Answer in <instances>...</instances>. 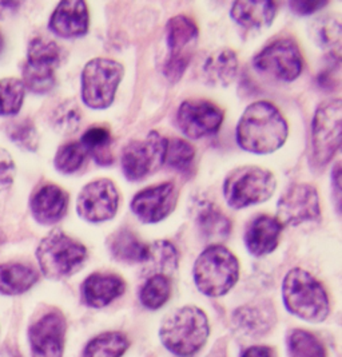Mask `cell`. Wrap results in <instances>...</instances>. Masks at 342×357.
I'll return each mask as SVG.
<instances>
[{
    "label": "cell",
    "instance_id": "6da1fadb",
    "mask_svg": "<svg viewBox=\"0 0 342 357\" xmlns=\"http://www.w3.org/2000/svg\"><path fill=\"white\" fill-rule=\"evenodd\" d=\"M289 126L277 107L266 100L247 106L238 125L237 142L254 154H270L285 145Z\"/></svg>",
    "mask_w": 342,
    "mask_h": 357
},
{
    "label": "cell",
    "instance_id": "7a4b0ae2",
    "mask_svg": "<svg viewBox=\"0 0 342 357\" xmlns=\"http://www.w3.org/2000/svg\"><path fill=\"white\" fill-rule=\"evenodd\" d=\"M286 309L310 323H321L329 314V298L324 287L309 272L294 268L282 284Z\"/></svg>",
    "mask_w": 342,
    "mask_h": 357
},
{
    "label": "cell",
    "instance_id": "3957f363",
    "mask_svg": "<svg viewBox=\"0 0 342 357\" xmlns=\"http://www.w3.org/2000/svg\"><path fill=\"white\" fill-rule=\"evenodd\" d=\"M209 337V321L203 310L183 307L173 312L161 328L163 345L180 357L193 356Z\"/></svg>",
    "mask_w": 342,
    "mask_h": 357
},
{
    "label": "cell",
    "instance_id": "277c9868",
    "mask_svg": "<svg viewBox=\"0 0 342 357\" xmlns=\"http://www.w3.org/2000/svg\"><path fill=\"white\" fill-rule=\"evenodd\" d=\"M238 276V260L224 245L206 248L194 264L196 288L210 297L226 294L235 285Z\"/></svg>",
    "mask_w": 342,
    "mask_h": 357
},
{
    "label": "cell",
    "instance_id": "5b68a950",
    "mask_svg": "<svg viewBox=\"0 0 342 357\" xmlns=\"http://www.w3.org/2000/svg\"><path fill=\"white\" fill-rule=\"evenodd\" d=\"M36 257L45 276L62 280L81 269L87 260V249L61 229H55L40 241Z\"/></svg>",
    "mask_w": 342,
    "mask_h": 357
},
{
    "label": "cell",
    "instance_id": "8992f818",
    "mask_svg": "<svg viewBox=\"0 0 342 357\" xmlns=\"http://www.w3.org/2000/svg\"><path fill=\"white\" fill-rule=\"evenodd\" d=\"M277 181L270 170L258 166H240L224 181V197L233 209H244L270 199Z\"/></svg>",
    "mask_w": 342,
    "mask_h": 357
},
{
    "label": "cell",
    "instance_id": "52a82bcc",
    "mask_svg": "<svg viewBox=\"0 0 342 357\" xmlns=\"http://www.w3.org/2000/svg\"><path fill=\"white\" fill-rule=\"evenodd\" d=\"M123 75V66L114 59H91L81 71V99L84 105L94 110L110 107Z\"/></svg>",
    "mask_w": 342,
    "mask_h": 357
},
{
    "label": "cell",
    "instance_id": "ba28073f",
    "mask_svg": "<svg viewBox=\"0 0 342 357\" xmlns=\"http://www.w3.org/2000/svg\"><path fill=\"white\" fill-rule=\"evenodd\" d=\"M342 103L340 98L322 102L311 123L313 162L324 167L333 160L341 145Z\"/></svg>",
    "mask_w": 342,
    "mask_h": 357
},
{
    "label": "cell",
    "instance_id": "9c48e42d",
    "mask_svg": "<svg viewBox=\"0 0 342 357\" xmlns=\"http://www.w3.org/2000/svg\"><path fill=\"white\" fill-rule=\"evenodd\" d=\"M169 55L163 66L164 77L173 83L180 81L190 65L198 40V27L192 17L177 15L166 24Z\"/></svg>",
    "mask_w": 342,
    "mask_h": 357
},
{
    "label": "cell",
    "instance_id": "30bf717a",
    "mask_svg": "<svg viewBox=\"0 0 342 357\" xmlns=\"http://www.w3.org/2000/svg\"><path fill=\"white\" fill-rule=\"evenodd\" d=\"M61 63L59 46L47 38L38 36L29 46L23 67V84L36 94H46L55 86V70Z\"/></svg>",
    "mask_w": 342,
    "mask_h": 357
},
{
    "label": "cell",
    "instance_id": "8fae6325",
    "mask_svg": "<svg viewBox=\"0 0 342 357\" xmlns=\"http://www.w3.org/2000/svg\"><path fill=\"white\" fill-rule=\"evenodd\" d=\"M166 138L158 131H150L143 139L127 144L121 157L125 177L131 181H142L154 174L164 163Z\"/></svg>",
    "mask_w": 342,
    "mask_h": 357
},
{
    "label": "cell",
    "instance_id": "7c38bea8",
    "mask_svg": "<svg viewBox=\"0 0 342 357\" xmlns=\"http://www.w3.org/2000/svg\"><path fill=\"white\" fill-rule=\"evenodd\" d=\"M254 67L278 81L297 79L304 70L302 54L290 38H279L262 49L253 59Z\"/></svg>",
    "mask_w": 342,
    "mask_h": 357
},
{
    "label": "cell",
    "instance_id": "4fadbf2b",
    "mask_svg": "<svg viewBox=\"0 0 342 357\" xmlns=\"http://www.w3.org/2000/svg\"><path fill=\"white\" fill-rule=\"evenodd\" d=\"M277 213L282 227H298L304 222L318 221L321 206L317 189L310 183H293L279 198Z\"/></svg>",
    "mask_w": 342,
    "mask_h": 357
},
{
    "label": "cell",
    "instance_id": "5bb4252c",
    "mask_svg": "<svg viewBox=\"0 0 342 357\" xmlns=\"http://www.w3.org/2000/svg\"><path fill=\"white\" fill-rule=\"evenodd\" d=\"M119 208V192L114 182L99 178L87 183L79 193L77 211L83 220L98 224L114 218Z\"/></svg>",
    "mask_w": 342,
    "mask_h": 357
},
{
    "label": "cell",
    "instance_id": "9a60e30c",
    "mask_svg": "<svg viewBox=\"0 0 342 357\" xmlns=\"http://www.w3.org/2000/svg\"><path fill=\"white\" fill-rule=\"evenodd\" d=\"M224 116V110L210 100L187 99L178 109L177 123L187 138L199 139L219 130Z\"/></svg>",
    "mask_w": 342,
    "mask_h": 357
},
{
    "label": "cell",
    "instance_id": "2e32d148",
    "mask_svg": "<svg viewBox=\"0 0 342 357\" xmlns=\"http://www.w3.org/2000/svg\"><path fill=\"white\" fill-rule=\"evenodd\" d=\"M178 201L174 182H163L137 193L131 201V211L145 224H157L173 213Z\"/></svg>",
    "mask_w": 342,
    "mask_h": 357
},
{
    "label": "cell",
    "instance_id": "e0dca14e",
    "mask_svg": "<svg viewBox=\"0 0 342 357\" xmlns=\"http://www.w3.org/2000/svg\"><path fill=\"white\" fill-rule=\"evenodd\" d=\"M65 336V316L58 310L45 314L29 331L33 357H62Z\"/></svg>",
    "mask_w": 342,
    "mask_h": 357
},
{
    "label": "cell",
    "instance_id": "ac0fdd59",
    "mask_svg": "<svg viewBox=\"0 0 342 357\" xmlns=\"http://www.w3.org/2000/svg\"><path fill=\"white\" fill-rule=\"evenodd\" d=\"M88 8L81 0L59 3L49 19V30L62 38L83 36L88 31Z\"/></svg>",
    "mask_w": 342,
    "mask_h": 357
},
{
    "label": "cell",
    "instance_id": "d6986e66",
    "mask_svg": "<svg viewBox=\"0 0 342 357\" xmlns=\"http://www.w3.org/2000/svg\"><path fill=\"white\" fill-rule=\"evenodd\" d=\"M282 227L276 217L267 214L257 215L249 222L244 231L247 250L256 257L270 255L277 249Z\"/></svg>",
    "mask_w": 342,
    "mask_h": 357
},
{
    "label": "cell",
    "instance_id": "ffe728a7",
    "mask_svg": "<svg viewBox=\"0 0 342 357\" xmlns=\"http://www.w3.org/2000/svg\"><path fill=\"white\" fill-rule=\"evenodd\" d=\"M31 211L35 220L42 225L59 222L68 208V195L54 183L42 185L31 197Z\"/></svg>",
    "mask_w": 342,
    "mask_h": 357
},
{
    "label": "cell",
    "instance_id": "44dd1931",
    "mask_svg": "<svg viewBox=\"0 0 342 357\" xmlns=\"http://www.w3.org/2000/svg\"><path fill=\"white\" fill-rule=\"evenodd\" d=\"M126 289L123 278L113 273H94L81 284V298L93 308H103Z\"/></svg>",
    "mask_w": 342,
    "mask_h": 357
},
{
    "label": "cell",
    "instance_id": "7402d4cb",
    "mask_svg": "<svg viewBox=\"0 0 342 357\" xmlns=\"http://www.w3.org/2000/svg\"><path fill=\"white\" fill-rule=\"evenodd\" d=\"M194 220L199 234L206 243H222L230 236L231 222L217 204L201 199L194 205Z\"/></svg>",
    "mask_w": 342,
    "mask_h": 357
},
{
    "label": "cell",
    "instance_id": "603a6c76",
    "mask_svg": "<svg viewBox=\"0 0 342 357\" xmlns=\"http://www.w3.org/2000/svg\"><path fill=\"white\" fill-rule=\"evenodd\" d=\"M277 14V3L270 0H241L231 7V17L244 29L269 27Z\"/></svg>",
    "mask_w": 342,
    "mask_h": 357
},
{
    "label": "cell",
    "instance_id": "cb8c5ba5",
    "mask_svg": "<svg viewBox=\"0 0 342 357\" xmlns=\"http://www.w3.org/2000/svg\"><path fill=\"white\" fill-rule=\"evenodd\" d=\"M240 70L237 54L230 49H219L206 59L203 75L206 83L215 87H228L235 81Z\"/></svg>",
    "mask_w": 342,
    "mask_h": 357
},
{
    "label": "cell",
    "instance_id": "d4e9b609",
    "mask_svg": "<svg viewBox=\"0 0 342 357\" xmlns=\"http://www.w3.org/2000/svg\"><path fill=\"white\" fill-rule=\"evenodd\" d=\"M310 36L314 43L324 50L329 58L341 59L342 26L337 15L318 17L310 27Z\"/></svg>",
    "mask_w": 342,
    "mask_h": 357
},
{
    "label": "cell",
    "instance_id": "484cf974",
    "mask_svg": "<svg viewBox=\"0 0 342 357\" xmlns=\"http://www.w3.org/2000/svg\"><path fill=\"white\" fill-rule=\"evenodd\" d=\"M109 248L115 260L126 264H143L146 261L148 245L143 244L127 227H122L111 234Z\"/></svg>",
    "mask_w": 342,
    "mask_h": 357
},
{
    "label": "cell",
    "instance_id": "4316f807",
    "mask_svg": "<svg viewBox=\"0 0 342 357\" xmlns=\"http://www.w3.org/2000/svg\"><path fill=\"white\" fill-rule=\"evenodd\" d=\"M178 257V252L171 243L166 240L155 241L148 245L146 261L143 262V275L167 277L177 271Z\"/></svg>",
    "mask_w": 342,
    "mask_h": 357
},
{
    "label": "cell",
    "instance_id": "83f0119b",
    "mask_svg": "<svg viewBox=\"0 0 342 357\" xmlns=\"http://www.w3.org/2000/svg\"><path fill=\"white\" fill-rule=\"evenodd\" d=\"M39 275L36 271L17 262L0 265V293L15 296L31 289L38 282Z\"/></svg>",
    "mask_w": 342,
    "mask_h": 357
},
{
    "label": "cell",
    "instance_id": "f1b7e54d",
    "mask_svg": "<svg viewBox=\"0 0 342 357\" xmlns=\"http://www.w3.org/2000/svg\"><path fill=\"white\" fill-rule=\"evenodd\" d=\"M81 146L90 154L95 162L107 166L113 163L111 153V132L106 126H91L81 135Z\"/></svg>",
    "mask_w": 342,
    "mask_h": 357
},
{
    "label": "cell",
    "instance_id": "f546056e",
    "mask_svg": "<svg viewBox=\"0 0 342 357\" xmlns=\"http://www.w3.org/2000/svg\"><path fill=\"white\" fill-rule=\"evenodd\" d=\"M129 348V340L125 335L118 332L102 333L90 341L83 357H121Z\"/></svg>",
    "mask_w": 342,
    "mask_h": 357
},
{
    "label": "cell",
    "instance_id": "4dcf8cb0",
    "mask_svg": "<svg viewBox=\"0 0 342 357\" xmlns=\"http://www.w3.org/2000/svg\"><path fill=\"white\" fill-rule=\"evenodd\" d=\"M194 160H196V149L190 142L180 138L166 139L164 163L169 167L180 173H187L192 170Z\"/></svg>",
    "mask_w": 342,
    "mask_h": 357
},
{
    "label": "cell",
    "instance_id": "1f68e13d",
    "mask_svg": "<svg viewBox=\"0 0 342 357\" xmlns=\"http://www.w3.org/2000/svg\"><path fill=\"white\" fill-rule=\"evenodd\" d=\"M235 323L246 331L249 335H263L273 325V313L266 307H244L238 309Z\"/></svg>",
    "mask_w": 342,
    "mask_h": 357
},
{
    "label": "cell",
    "instance_id": "d6a6232c",
    "mask_svg": "<svg viewBox=\"0 0 342 357\" xmlns=\"http://www.w3.org/2000/svg\"><path fill=\"white\" fill-rule=\"evenodd\" d=\"M289 357H326L325 348L314 335L294 329L288 336Z\"/></svg>",
    "mask_w": 342,
    "mask_h": 357
},
{
    "label": "cell",
    "instance_id": "836d02e7",
    "mask_svg": "<svg viewBox=\"0 0 342 357\" xmlns=\"http://www.w3.org/2000/svg\"><path fill=\"white\" fill-rule=\"evenodd\" d=\"M171 294V284L169 277L151 276L141 289V301L148 309L163 307Z\"/></svg>",
    "mask_w": 342,
    "mask_h": 357
},
{
    "label": "cell",
    "instance_id": "e575fe53",
    "mask_svg": "<svg viewBox=\"0 0 342 357\" xmlns=\"http://www.w3.org/2000/svg\"><path fill=\"white\" fill-rule=\"evenodd\" d=\"M26 87L17 78H6L0 81V115H15L19 113L24 100Z\"/></svg>",
    "mask_w": 342,
    "mask_h": 357
},
{
    "label": "cell",
    "instance_id": "d590c367",
    "mask_svg": "<svg viewBox=\"0 0 342 357\" xmlns=\"http://www.w3.org/2000/svg\"><path fill=\"white\" fill-rule=\"evenodd\" d=\"M81 123V107L75 100H65L52 113V126L63 135H70L79 130Z\"/></svg>",
    "mask_w": 342,
    "mask_h": 357
},
{
    "label": "cell",
    "instance_id": "8d00e7d4",
    "mask_svg": "<svg viewBox=\"0 0 342 357\" xmlns=\"http://www.w3.org/2000/svg\"><path fill=\"white\" fill-rule=\"evenodd\" d=\"M87 160V153L81 142H70L59 147L55 155V167L63 174L79 172Z\"/></svg>",
    "mask_w": 342,
    "mask_h": 357
},
{
    "label": "cell",
    "instance_id": "74e56055",
    "mask_svg": "<svg viewBox=\"0 0 342 357\" xmlns=\"http://www.w3.org/2000/svg\"><path fill=\"white\" fill-rule=\"evenodd\" d=\"M6 131L10 137V139L17 144V146L35 151L39 145V137L35 129V125L27 118H20L11 121L7 126Z\"/></svg>",
    "mask_w": 342,
    "mask_h": 357
},
{
    "label": "cell",
    "instance_id": "f35d334b",
    "mask_svg": "<svg viewBox=\"0 0 342 357\" xmlns=\"http://www.w3.org/2000/svg\"><path fill=\"white\" fill-rule=\"evenodd\" d=\"M15 177V163L8 151L0 149V192L11 186Z\"/></svg>",
    "mask_w": 342,
    "mask_h": 357
},
{
    "label": "cell",
    "instance_id": "ab89813d",
    "mask_svg": "<svg viewBox=\"0 0 342 357\" xmlns=\"http://www.w3.org/2000/svg\"><path fill=\"white\" fill-rule=\"evenodd\" d=\"M327 1H290V8L298 15H310L324 8Z\"/></svg>",
    "mask_w": 342,
    "mask_h": 357
},
{
    "label": "cell",
    "instance_id": "60d3db41",
    "mask_svg": "<svg viewBox=\"0 0 342 357\" xmlns=\"http://www.w3.org/2000/svg\"><path fill=\"white\" fill-rule=\"evenodd\" d=\"M332 182L334 186V195H336V204L337 208H340L341 204V190H340V183H341V165L340 162L336 163L333 173H332Z\"/></svg>",
    "mask_w": 342,
    "mask_h": 357
},
{
    "label": "cell",
    "instance_id": "b9f144b4",
    "mask_svg": "<svg viewBox=\"0 0 342 357\" xmlns=\"http://www.w3.org/2000/svg\"><path fill=\"white\" fill-rule=\"evenodd\" d=\"M272 349L267 348V347H261V345H257V347H250L249 349L244 351L242 357H272Z\"/></svg>",
    "mask_w": 342,
    "mask_h": 357
},
{
    "label": "cell",
    "instance_id": "7bdbcfd3",
    "mask_svg": "<svg viewBox=\"0 0 342 357\" xmlns=\"http://www.w3.org/2000/svg\"><path fill=\"white\" fill-rule=\"evenodd\" d=\"M17 3L14 1H0V17H4L17 8Z\"/></svg>",
    "mask_w": 342,
    "mask_h": 357
},
{
    "label": "cell",
    "instance_id": "ee69618b",
    "mask_svg": "<svg viewBox=\"0 0 342 357\" xmlns=\"http://www.w3.org/2000/svg\"><path fill=\"white\" fill-rule=\"evenodd\" d=\"M1 50H3V36L0 33V52H1Z\"/></svg>",
    "mask_w": 342,
    "mask_h": 357
}]
</instances>
